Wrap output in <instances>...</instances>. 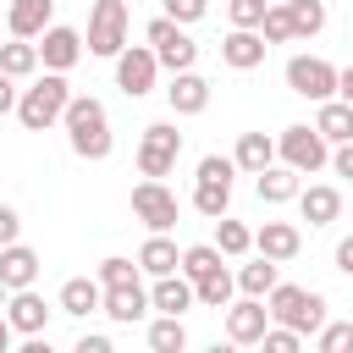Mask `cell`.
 <instances>
[{
	"instance_id": "obj_1",
	"label": "cell",
	"mask_w": 353,
	"mask_h": 353,
	"mask_svg": "<svg viewBox=\"0 0 353 353\" xmlns=\"http://www.w3.org/2000/svg\"><path fill=\"white\" fill-rule=\"evenodd\" d=\"M61 127H66V143H72L77 160H105L110 143H116L110 138V116H105V105L94 94H72L66 110H61Z\"/></svg>"
},
{
	"instance_id": "obj_2",
	"label": "cell",
	"mask_w": 353,
	"mask_h": 353,
	"mask_svg": "<svg viewBox=\"0 0 353 353\" xmlns=\"http://www.w3.org/2000/svg\"><path fill=\"white\" fill-rule=\"evenodd\" d=\"M265 309H270L276 325H292L298 336H314V331L331 320V314H325V298L309 292V287H292V281H276V287L265 292Z\"/></svg>"
},
{
	"instance_id": "obj_3",
	"label": "cell",
	"mask_w": 353,
	"mask_h": 353,
	"mask_svg": "<svg viewBox=\"0 0 353 353\" xmlns=\"http://www.w3.org/2000/svg\"><path fill=\"white\" fill-rule=\"evenodd\" d=\"M66 99H72L66 72H44V77L33 72V88H22V94H17V121H22L28 132H44V127H55V121H61Z\"/></svg>"
},
{
	"instance_id": "obj_4",
	"label": "cell",
	"mask_w": 353,
	"mask_h": 353,
	"mask_svg": "<svg viewBox=\"0 0 353 353\" xmlns=\"http://www.w3.org/2000/svg\"><path fill=\"white\" fill-rule=\"evenodd\" d=\"M276 160H281V165H292L298 176H314V171L331 160V143H325L309 121H292V127H281V132H276Z\"/></svg>"
},
{
	"instance_id": "obj_5",
	"label": "cell",
	"mask_w": 353,
	"mask_h": 353,
	"mask_svg": "<svg viewBox=\"0 0 353 353\" xmlns=\"http://www.w3.org/2000/svg\"><path fill=\"white\" fill-rule=\"evenodd\" d=\"M143 39H149V50H154L160 72H188V66L199 61V44H193V39H188V28H182V22H171L165 11L143 28Z\"/></svg>"
},
{
	"instance_id": "obj_6",
	"label": "cell",
	"mask_w": 353,
	"mask_h": 353,
	"mask_svg": "<svg viewBox=\"0 0 353 353\" xmlns=\"http://www.w3.org/2000/svg\"><path fill=\"white\" fill-rule=\"evenodd\" d=\"M83 44H88V55H105V61H116V50L127 44V0H94Z\"/></svg>"
},
{
	"instance_id": "obj_7",
	"label": "cell",
	"mask_w": 353,
	"mask_h": 353,
	"mask_svg": "<svg viewBox=\"0 0 353 353\" xmlns=\"http://www.w3.org/2000/svg\"><path fill=\"white\" fill-rule=\"evenodd\" d=\"M176 154H182L176 121L143 127V138H138V171H143V176H171V171H176Z\"/></svg>"
},
{
	"instance_id": "obj_8",
	"label": "cell",
	"mask_w": 353,
	"mask_h": 353,
	"mask_svg": "<svg viewBox=\"0 0 353 353\" xmlns=\"http://www.w3.org/2000/svg\"><path fill=\"white\" fill-rule=\"evenodd\" d=\"M132 215H138L149 232H171L176 215H182V204H176V193H171L160 176H143V182L132 188Z\"/></svg>"
},
{
	"instance_id": "obj_9",
	"label": "cell",
	"mask_w": 353,
	"mask_h": 353,
	"mask_svg": "<svg viewBox=\"0 0 353 353\" xmlns=\"http://www.w3.org/2000/svg\"><path fill=\"white\" fill-rule=\"evenodd\" d=\"M154 77H160V61H154L149 44H121V50H116V88H121L127 99H143V94L154 88Z\"/></svg>"
},
{
	"instance_id": "obj_10",
	"label": "cell",
	"mask_w": 353,
	"mask_h": 353,
	"mask_svg": "<svg viewBox=\"0 0 353 353\" xmlns=\"http://www.w3.org/2000/svg\"><path fill=\"white\" fill-rule=\"evenodd\" d=\"M287 88L298 94V99H331L336 94V66L331 61H320V55H292L287 61Z\"/></svg>"
},
{
	"instance_id": "obj_11",
	"label": "cell",
	"mask_w": 353,
	"mask_h": 353,
	"mask_svg": "<svg viewBox=\"0 0 353 353\" xmlns=\"http://www.w3.org/2000/svg\"><path fill=\"white\" fill-rule=\"evenodd\" d=\"M33 44H39V66H44V72H72V66L83 61V33H77V28L50 22Z\"/></svg>"
},
{
	"instance_id": "obj_12",
	"label": "cell",
	"mask_w": 353,
	"mask_h": 353,
	"mask_svg": "<svg viewBox=\"0 0 353 353\" xmlns=\"http://www.w3.org/2000/svg\"><path fill=\"white\" fill-rule=\"evenodd\" d=\"M265 325H270V309H265V298H237V303H226V342H237V347H254L259 336H265Z\"/></svg>"
},
{
	"instance_id": "obj_13",
	"label": "cell",
	"mask_w": 353,
	"mask_h": 353,
	"mask_svg": "<svg viewBox=\"0 0 353 353\" xmlns=\"http://www.w3.org/2000/svg\"><path fill=\"white\" fill-rule=\"evenodd\" d=\"M6 320H11L17 336H39V331L50 325V303H44L33 287H17V292H6Z\"/></svg>"
},
{
	"instance_id": "obj_14",
	"label": "cell",
	"mask_w": 353,
	"mask_h": 353,
	"mask_svg": "<svg viewBox=\"0 0 353 353\" xmlns=\"http://www.w3.org/2000/svg\"><path fill=\"white\" fill-rule=\"evenodd\" d=\"M99 314H110L116 325H132V320H143V314H149V292H143V281L105 287V298H99Z\"/></svg>"
},
{
	"instance_id": "obj_15",
	"label": "cell",
	"mask_w": 353,
	"mask_h": 353,
	"mask_svg": "<svg viewBox=\"0 0 353 353\" xmlns=\"http://www.w3.org/2000/svg\"><path fill=\"white\" fill-rule=\"evenodd\" d=\"M265 39H259V28H232L226 39H221V61L232 66V72H254L259 61H265Z\"/></svg>"
},
{
	"instance_id": "obj_16",
	"label": "cell",
	"mask_w": 353,
	"mask_h": 353,
	"mask_svg": "<svg viewBox=\"0 0 353 353\" xmlns=\"http://www.w3.org/2000/svg\"><path fill=\"white\" fill-rule=\"evenodd\" d=\"M165 99H171V116H199V110H210V83H204L193 66H188V72H171Z\"/></svg>"
},
{
	"instance_id": "obj_17",
	"label": "cell",
	"mask_w": 353,
	"mask_h": 353,
	"mask_svg": "<svg viewBox=\"0 0 353 353\" xmlns=\"http://www.w3.org/2000/svg\"><path fill=\"white\" fill-rule=\"evenodd\" d=\"M254 248H259L265 259L287 265V259H298V248H303V232H298L292 221H265V226L254 232Z\"/></svg>"
},
{
	"instance_id": "obj_18",
	"label": "cell",
	"mask_w": 353,
	"mask_h": 353,
	"mask_svg": "<svg viewBox=\"0 0 353 353\" xmlns=\"http://www.w3.org/2000/svg\"><path fill=\"white\" fill-rule=\"evenodd\" d=\"M39 265H44V259H39L22 237H17V243H6V248H0V281H6V292L33 287V281H39Z\"/></svg>"
},
{
	"instance_id": "obj_19",
	"label": "cell",
	"mask_w": 353,
	"mask_h": 353,
	"mask_svg": "<svg viewBox=\"0 0 353 353\" xmlns=\"http://www.w3.org/2000/svg\"><path fill=\"white\" fill-rule=\"evenodd\" d=\"M50 22H55V0H11V11H6L11 39H39Z\"/></svg>"
},
{
	"instance_id": "obj_20",
	"label": "cell",
	"mask_w": 353,
	"mask_h": 353,
	"mask_svg": "<svg viewBox=\"0 0 353 353\" xmlns=\"http://www.w3.org/2000/svg\"><path fill=\"white\" fill-rule=\"evenodd\" d=\"M298 188H303V176H298L292 165H281V160H270L265 171H254V193H259L265 204H292Z\"/></svg>"
},
{
	"instance_id": "obj_21",
	"label": "cell",
	"mask_w": 353,
	"mask_h": 353,
	"mask_svg": "<svg viewBox=\"0 0 353 353\" xmlns=\"http://www.w3.org/2000/svg\"><path fill=\"white\" fill-rule=\"evenodd\" d=\"M298 210H303L309 226H331L342 215V193L331 182H309V188H298Z\"/></svg>"
},
{
	"instance_id": "obj_22",
	"label": "cell",
	"mask_w": 353,
	"mask_h": 353,
	"mask_svg": "<svg viewBox=\"0 0 353 353\" xmlns=\"http://www.w3.org/2000/svg\"><path fill=\"white\" fill-rule=\"evenodd\" d=\"M99 298H105V287H99V276L88 281V276H72V281H61V314H72V320H88V314H99Z\"/></svg>"
},
{
	"instance_id": "obj_23",
	"label": "cell",
	"mask_w": 353,
	"mask_h": 353,
	"mask_svg": "<svg viewBox=\"0 0 353 353\" xmlns=\"http://www.w3.org/2000/svg\"><path fill=\"white\" fill-rule=\"evenodd\" d=\"M149 309H160V314H182V309H193V281H188L182 270L154 276V287H149Z\"/></svg>"
},
{
	"instance_id": "obj_24",
	"label": "cell",
	"mask_w": 353,
	"mask_h": 353,
	"mask_svg": "<svg viewBox=\"0 0 353 353\" xmlns=\"http://www.w3.org/2000/svg\"><path fill=\"white\" fill-rule=\"evenodd\" d=\"M138 270L143 276H171V270H182V248L165 232H149V243L138 248Z\"/></svg>"
},
{
	"instance_id": "obj_25",
	"label": "cell",
	"mask_w": 353,
	"mask_h": 353,
	"mask_svg": "<svg viewBox=\"0 0 353 353\" xmlns=\"http://www.w3.org/2000/svg\"><path fill=\"white\" fill-rule=\"evenodd\" d=\"M314 132L325 138V143H347L353 138V105L347 99H320V116H314Z\"/></svg>"
},
{
	"instance_id": "obj_26",
	"label": "cell",
	"mask_w": 353,
	"mask_h": 353,
	"mask_svg": "<svg viewBox=\"0 0 353 353\" xmlns=\"http://www.w3.org/2000/svg\"><path fill=\"white\" fill-rule=\"evenodd\" d=\"M270 160H276V138H270V132H243V138H237V149H232V165H237V171H248V176H254V171H265Z\"/></svg>"
},
{
	"instance_id": "obj_27",
	"label": "cell",
	"mask_w": 353,
	"mask_h": 353,
	"mask_svg": "<svg viewBox=\"0 0 353 353\" xmlns=\"http://www.w3.org/2000/svg\"><path fill=\"white\" fill-rule=\"evenodd\" d=\"M0 72L17 77V83L33 77V72H39V44H33V39H0Z\"/></svg>"
},
{
	"instance_id": "obj_28",
	"label": "cell",
	"mask_w": 353,
	"mask_h": 353,
	"mask_svg": "<svg viewBox=\"0 0 353 353\" xmlns=\"http://www.w3.org/2000/svg\"><path fill=\"white\" fill-rule=\"evenodd\" d=\"M232 292H237V276H232L226 265L193 281V303H204V309H226V303H232Z\"/></svg>"
},
{
	"instance_id": "obj_29",
	"label": "cell",
	"mask_w": 353,
	"mask_h": 353,
	"mask_svg": "<svg viewBox=\"0 0 353 353\" xmlns=\"http://www.w3.org/2000/svg\"><path fill=\"white\" fill-rule=\"evenodd\" d=\"M215 248H221L226 259H243V254L254 248V232H248L243 221H232V215H215Z\"/></svg>"
},
{
	"instance_id": "obj_30",
	"label": "cell",
	"mask_w": 353,
	"mask_h": 353,
	"mask_svg": "<svg viewBox=\"0 0 353 353\" xmlns=\"http://www.w3.org/2000/svg\"><path fill=\"white\" fill-rule=\"evenodd\" d=\"M149 347H154V353H182V347H188V325H182V314H160V320H149Z\"/></svg>"
},
{
	"instance_id": "obj_31",
	"label": "cell",
	"mask_w": 353,
	"mask_h": 353,
	"mask_svg": "<svg viewBox=\"0 0 353 353\" xmlns=\"http://www.w3.org/2000/svg\"><path fill=\"white\" fill-rule=\"evenodd\" d=\"M292 17V39H314L325 28V0H281Z\"/></svg>"
},
{
	"instance_id": "obj_32",
	"label": "cell",
	"mask_w": 353,
	"mask_h": 353,
	"mask_svg": "<svg viewBox=\"0 0 353 353\" xmlns=\"http://www.w3.org/2000/svg\"><path fill=\"white\" fill-rule=\"evenodd\" d=\"M193 210H199L204 221L226 215V210H232V182H193Z\"/></svg>"
},
{
	"instance_id": "obj_33",
	"label": "cell",
	"mask_w": 353,
	"mask_h": 353,
	"mask_svg": "<svg viewBox=\"0 0 353 353\" xmlns=\"http://www.w3.org/2000/svg\"><path fill=\"white\" fill-rule=\"evenodd\" d=\"M276 281H281V276H276V259H265V254H259L254 265L237 270V292H248V298H265Z\"/></svg>"
},
{
	"instance_id": "obj_34",
	"label": "cell",
	"mask_w": 353,
	"mask_h": 353,
	"mask_svg": "<svg viewBox=\"0 0 353 353\" xmlns=\"http://www.w3.org/2000/svg\"><path fill=\"white\" fill-rule=\"evenodd\" d=\"M226 265V254L215 248V243H193V248H182V276L188 281H199V276H210V270H221Z\"/></svg>"
},
{
	"instance_id": "obj_35",
	"label": "cell",
	"mask_w": 353,
	"mask_h": 353,
	"mask_svg": "<svg viewBox=\"0 0 353 353\" xmlns=\"http://www.w3.org/2000/svg\"><path fill=\"white\" fill-rule=\"evenodd\" d=\"M259 39H265V44H292V17H287L281 0L265 6V17H259Z\"/></svg>"
},
{
	"instance_id": "obj_36",
	"label": "cell",
	"mask_w": 353,
	"mask_h": 353,
	"mask_svg": "<svg viewBox=\"0 0 353 353\" xmlns=\"http://www.w3.org/2000/svg\"><path fill=\"white\" fill-rule=\"evenodd\" d=\"M314 347H320V353H353V325H347V320H325V325L314 331Z\"/></svg>"
},
{
	"instance_id": "obj_37",
	"label": "cell",
	"mask_w": 353,
	"mask_h": 353,
	"mask_svg": "<svg viewBox=\"0 0 353 353\" xmlns=\"http://www.w3.org/2000/svg\"><path fill=\"white\" fill-rule=\"evenodd\" d=\"M143 270H138V259H121V254H110V259H99V287H121V281H138Z\"/></svg>"
},
{
	"instance_id": "obj_38",
	"label": "cell",
	"mask_w": 353,
	"mask_h": 353,
	"mask_svg": "<svg viewBox=\"0 0 353 353\" xmlns=\"http://www.w3.org/2000/svg\"><path fill=\"white\" fill-rule=\"evenodd\" d=\"M259 347H265V353H298V347H303V336H298L292 325H276V320H270V325H265V336H259Z\"/></svg>"
},
{
	"instance_id": "obj_39",
	"label": "cell",
	"mask_w": 353,
	"mask_h": 353,
	"mask_svg": "<svg viewBox=\"0 0 353 353\" xmlns=\"http://www.w3.org/2000/svg\"><path fill=\"white\" fill-rule=\"evenodd\" d=\"M265 6L270 0H226V17H232V28H259Z\"/></svg>"
},
{
	"instance_id": "obj_40",
	"label": "cell",
	"mask_w": 353,
	"mask_h": 353,
	"mask_svg": "<svg viewBox=\"0 0 353 353\" xmlns=\"http://www.w3.org/2000/svg\"><path fill=\"white\" fill-rule=\"evenodd\" d=\"M232 176H237L232 154H204L199 160V182H232Z\"/></svg>"
},
{
	"instance_id": "obj_41",
	"label": "cell",
	"mask_w": 353,
	"mask_h": 353,
	"mask_svg": "<svg viewBox=\"0 0 353 353\" xmlns=\"http://www.w3.org/2000/svg\"><path fill=\"white\" fill-rule=\"evenodd\" d=\"M204 11H210V0H165V17H171V22H182V28H188V22H199Z\"/></svg>"
},
{
	"instance_id": "obj_42",
	"label": "cell",
	"mask_w": 353,
	"mask_h": 353,
	"mask_svg": "<svg viewBox=\"0 0 353 353\" xmlns=\"http://www.w3.org/2000/svg\"><path fill=\"white\" fill-rule=\"evenodd\" d=\"M17 237H22V215H17L11 204H0V248H6V243H17Z\"/></svg>"
},
{
	"instance_id": "obj_43",
	"label": "cell",
	"mask_w": 353,
	"mask_h": 353,
	"mask_svg": "<svg viewBox=\"0 0 353 353\" xmlns=\"http://www.w3.org/2000/svg\"><path fill=\"white\" fill-rule=\"evenodd\" d=\"M336 176H353V138L347 143H331V160H325Z\"/></svg>"
},
{
	"instance_id": "obj_44",
	"label": "cell",
	"mask_w": 353,
	"mask_h": 353,
	"mask_svg": "<svg viewBox=\"0 0 353 353\" xmlns=\"http://www.w3.org/2000/svg\"><path fill=\"white\" fill-rule=\"evenodd\" d=\"M17 94H22V88H17V77H6V72H0V116H11V110H17Z\"/></svg>"
},
{
	"instance_id": "obj_45",
	"label": "cell",
	"mask_w": 353,
	"mask_h": 353,
	"mask_svg": "<svg viewBox=\"0 0 353 353\" xmlns=\"http://www.w3.org/2000/svg\"><path fill=\"white\" fill-rule=\"evenodd\" d=\"M77 353H110V336H99V331H83V336H77Z\"/></svg>"
},
{
	"instance_id": "obj_46",
	"label": "cell",
	"mask_w": 353,
	"mask_h": 353,
	"mask_svg": "<svg viewBox=\"0 0 353 353\" xmlns=\"http://www.w3.org/2000/svg\"><path fill=\"white\" fill-rule=\"evenodd\" d=\"M336 270L353 281V237H342V243H336Z\"/></svg>"
},
{
	"instance_id": "obj_47",
	"label": "cell",
	"mask_w": 353,
	"mask_h": 353,
	"mask_svg": "<svg viewBox=\"0 0 353 353\" xmlns=\"http://www.w3.org/2000/svg\"><path fill=\"white\" fill-rule=\"evenodd\" d=\"M336 99H347V105H353V66H342V72H336Z\"/></svg>"
},
{
	"instance_id": "obj_48",
	"label": "cell",
	"mask_w": 353,
	"mask_h": 353,
	"mask_svg": "<svg viewBox=\"0 0 353 353\" xmlns=\"http://www.w3.org/2000/svg\"><path fill=\"white\" fill-rule=\"evenodd\" d=\"M11 336H17V331H11V320H6V314H0V353H6V347H11Z\"/></svg>"
},
{
	"instance_id": "obj_49",
	"label": "cell",
	"mask_w": 353,
	"mask_h": 353,
	"mask_svg": "<svg viewBox=\"0 0 353 353\" xmlns=\"http://www.w3.org/2000/svg\"><path fill=\"white\" fill-rule=\"evenodd\" d=\"M0 309H6V281H0Z\"/></svg>"
}]
</instances>
